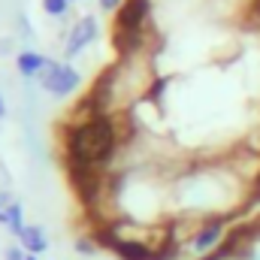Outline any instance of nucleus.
<instances>
[{
  "label": "nucleus",
  "mask_w": 260,
  "mask_h": 260,
  "mask_svg": "<svg viewBox=\"0 0 260 260\" xmlns=\"http://www.w3.org/2000/svg\"><path fill=\"white\" fill-rule=\"evenodd\" d=\"M12 52V46H9V40H0V55H9Z\"/></svg>",
  "instance_id": "13"
},
{
  "label": "nucleus",
  "mask_w": 260,
  "mask_h": 260,
  "mask_svg": "<svg viewBox=\"0 0 260 260\" xmlns=\"http://www.w3.org/2000/svg\"><path fill=\"white\" fill-rule=\"evenodd\" d=\"M37 79H40V88H43L46 94L58 97V100L70 97V94H73V91H79V85H82V76H79V70H76V67L61 64V61H52V58H46L43 73H40Z\"/></svg>",
  "instance_id": "2"
},
{
  "label": "nucleus",
  "mask_w": 260,
  "mask_h": 260,
  "mask_svg": "<svg viewBox=\"0 0 260 260\" xmlns=\"http://www.w3.org/2000/svg\"><path fill=\"white\" fill-rule=\"evenodd\" d=\"M18 245H21L27 254H43V251L49 248V236H46V230H43V227L27 224V227L18 233Z\"/></svg>",
  "instance_id": "5"
},
{
  "label": "nucleus",
  "mask_w": 260,
  "mask_h": 260,
  "mask_svg": "<svg viewBox=\"0 0 260 260\" xmlns=\"http://www.w3.org/2000/svg\"><path fill=\"white\" fill-rule=\"evenodd\" d=\"M148 9V0H124V6L115 12V30H145Z\"/></svg>",
  "instance_id": "4"
},
{
  "label": "nucleus",
  "mask_w": 260,
  "mask_h": 260,
  "mask_svg": "<svg viewBox=\"0 0 260 260\" xmlns=\"http://www.w3.org/2000/svg\"><path fill=\"white\" fill-rule=\"evenodd\" d=\"M221 239V224L215 221V224H209V227H203L200 233L194 236V248H200V251H206V248H212L215 242Z\"/></svg>",
  "instance_id": "7"
},
{
  "label": "nucleus",
  "mask_w": 260,
  "mask_h": 260,
  "mask_svg": "<svg viewBox=\"0 0 260 260\" xmlns=\"http://www.w3.org/2000/svg\"><path fill=\"white\" fill-rule=\"evenodd\" d=\"M43 9L52 15V18H61L70 12V0H43Z\"/></svg>",
  "instance_id": "9"
},
{
  "label": "nucleus",
  "mask_w": 260,
  "mask_h": 260,
  "mask_svg": "<svg viewBox=\"0 0 260 260\" xmlns=\"http://www.w3.org/2000/svg\"><path fill=\"white\" fill-rule=\"evenodd\" d=\"M94 37H97V18H91V15H82L76 24H73V30L67 34V43H64V58L67 61H73L76 55H82L91 43H94Z\"/></svg>",
  "instance_id": "3"
},
{
  "label": "nucleus",
  "mask_w": 260,
  "mask_h": 260,
  "mask_svg": "<svg viewBox=\"0 0 260 260\" xmlns=\"http://www.w3.org/2000/svg\"><path fill=\"white\" fill-rule=\"evenodd\" d=\"M43 64H46V58H43L40 52H18V58H15L18 73L27 76V79H37V76L43 73Z\"/></svg>",
  "instance_id": "6"
},
{
  "label": "nucleus",
  "mask_w": 260,
  "mask_h": 260,
  "mask_svg": "<svg viewBox=\"0 0 260 260\" xmlns=\"http://www.w3.org/2000/svg\"><path fill=\"white\" fill-rule=\"evenodd\" d=\"M24 260H40V254H27Z\"/></svg>",
  "instance_id": "15"
},
{
  "label": "nucleus",
  "mask_w": 260,
  "mask_h": 260,
  "mask_svg": "<svg viewBox=\"0 0 260 260\" xmlns=\"http://www.w3.org/2000/svg\"><path fill=\"white\" fill-rule=\"evenodd\" d=\"M24 257H27V251L21 245H9L6 248V260H24Z\"/></svg>",
  "instance_id": "11"
},
{
  "label": "nucleus",
  "mask_w": 260,
  "mask_h": 260,
  "mask_svg": "<svg viewBox=\"0 0 260 260\" xmlns=\"http://www.w3.org/2000/svg\"><path fill=\"white\" fill-rule=\"evenodd\" d=\"M97 248H100V245L94 242V236H79V239H76V251H79V254H94Z\"/></svg>",
  "instance_id": "10"
},
{
  "label": "nucleus",
  "mask_w": 260,
  "mask_h": 260,
  "mask_svg": "<svg viewBox=\"0 0 260 260\" xmlns=\"http://www.w3.org/2000/svg\"><path fill=\"white\" fill-rule=\"evenodd\" d=\"M6 227H9L15 236L27 227V224H24V209H21V203H18V200H12V203H9V209H6Z\"/></svg>",
  "instance_id": "8"
},
{
  "label": "nucleus",
  "mask_w": 260,
  "mask_h": 260,
  "mask_svg": "<svg viewBox=\"0 0 260 260\" xmlns=\"http://www.w3.org/2000/svg\"><path fill=\"white\" fill-rule=\"evenodd\" d=\"M70 3H73V0H70Z\"/></svg>",
  "instance_id": "17"
},
{
  "label": "nucleus",
  "mask_w": 260,
  "mask_h": 260,
  "mask_svg": "<svg viewBox=\"0 0 260 260\" xmlns=\"http://www.w3.org/2000/svg\"><path fill=\"white\" fill-rule=\"evenodd\" d=\"M124 6V0H100V9L103 12H118Z\"/></svg>",
  "instance_id": "12"
},
{
  "label": "nucleus",
  "mask_w": 260,
  "mask_h": 260,
  "mask_svg": "<svg viewBox=\"0 0 260 260\" xmlns=\"http://www.w3.org/2000/svg\"><path fill=\"white\" fill-rule=\"evenodd\" d=\"M121 148V127L115 112H97L88 121L67 124L64 167H100L112 173V160Z\"/></svg>",
  "instance_id": "1"
},
{
  "label": "nucleus",
  "mask_w": 260,
  "mask_h": 260,
  "mask_svg": "<svg viewBox=\"0 0 260 260\" xmlns=\"http://www.w3.org/2000/svg\"><path fill=\"white\" fill-rule=\"evenodd\" d=\"M6 118V103H3V97H0V121Z\"/></svg>",
  "instance_id": "14"
},
{
  "label": "nucleus",
  "mask_w": 260,
  "mask_h": 260,
  "mask_svg": "<svg viewBox=\"0 0 260 260\" xmlns=\"http://www.w3.org/2000/svg\"><path fill=\"white\" fill-rule=\"evenodd\" d=\"M257 197H260V176H257Z\"/></svg>",
  "instance_id": "16"
}]
</instances>
